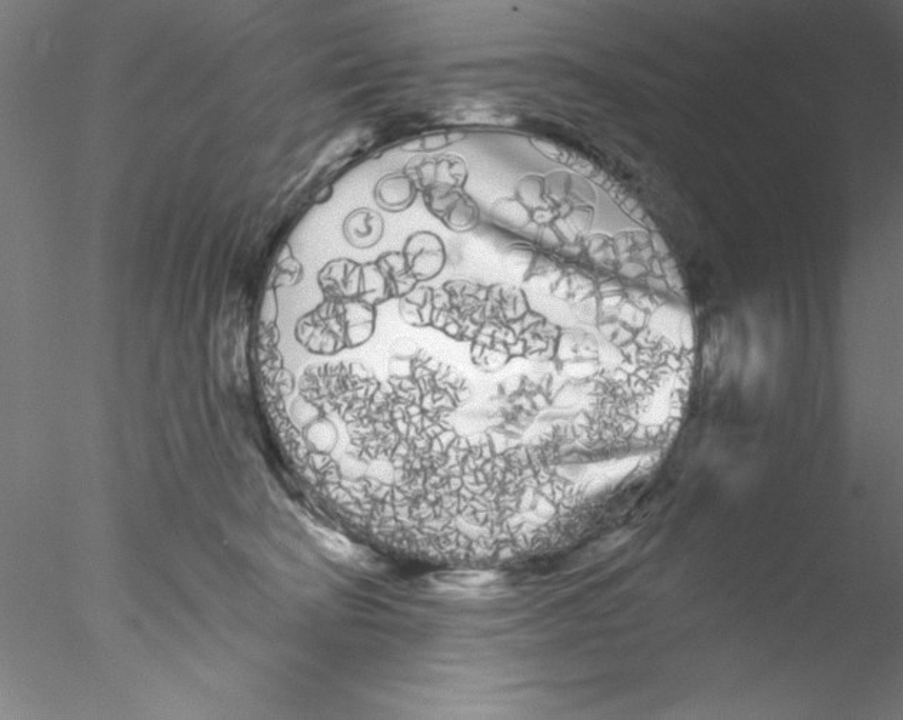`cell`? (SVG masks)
Returning <instances> with one entry per match:
<instances>
[{
	"instance_id": "52a82bcc",
	"label": "cell",
	"mask_w": 903,
	"mask_h": 720,
	"mask_svg": "<svg viewBox=\"0 0 903 720\" xmlns=\"http://www.w3.org/2000/svg\"><path fill=\"white\" fill-rule=\"evenodd\" d=\"M438 580L442 585L451 586V588L469 589L492 582V580H495V576L489 572L468 570V572L442 573V575H439Z\"/></svg>"
},
{
	"instance_id": "5b68a950",
	"label": "cell",
	"mask_w": 903,
	"mask_h": 720,
	"mask_svg": "<svg viewBox=\"0 0 903 720\" xmlns=\"http://www.w3.org/2000/svg\"><path fill=\"white\" fill-rule=\"evenodd\" d=\"M343 230H345L346 238L356 248H371L382 238L383 220L373 210H355L346 219Z\"/></svg>"
},
{
	"instance_id": "6da1fadb",
	"label": "cell",
	"mask_w": 903,
	"mask_h": 720,
	"mask_svg": "<svg viewBox=\"0 0 903 720\" xmlns=\"http://www.w3.org/2000/svg\"><path fill=\"white\" fill-rule=\"evenodd\" d=\"M426 205L433 215L453 230L471 229L479 218L478 206L462 189L425 193Z\"/></svg>"
},
{
	"instance_id": "277c9868",
	"label": "cell",
	"mask_w": 903,
	"mask_h": 720,
	"mask_svg": "<svg viewBox=\"0 0 903 720\" xmlns=\"http://www.w3.org/2000/svg\"><path fill=\"white\" fill-rule=\"evenodd\" d=\"M418 195V185L406 172L391 173L379 180L375 189L378 205L391 212H401L412 205Z\"/></svg>"
},
{
	"instance_id": "8992f818",
	"label": "cell",
	"mask_w": 903,
	"mask_h": 720,
	"mask_svg": "<svg viewBox=\"0 0 903 720\" xmlns=\"http://www.w3.org/2000/svg\"><path fill=\"white\" fill-rule=\"evenodd\" d=\"M455 123H478V125L511 126L519 122L518 118L509 113L489 112V110H475V112H461L449 116Z\"/></svg>"
},
{
	"instance_id": "7a4b0ae2",
	"label": "cell",
	"mask_w": 903,
	"mask_h": 720,
	"mask_svg": "<svg viewBox=\"0 0 903 720\" xmlns=\"http://www.w3.org/2000/svg\"><path fill=\"white\" fill-rule=\"evenodd\" d=\"M415 180L418 189L423 192H435V190L462 189L465 183V162L456 156H438V158H426L419 162L415 172L409 173Z\"/></svg>"
},
{
	"instance_id": "3957f363",
	"label": "cell",
	"mask_w": 903,
	"mask_h": 720,
	"mask_svg": "<svg viewBox=\"0 0 903 720\" xmlns=\"http://www.w3.org/2000/svg\"><path fill=\"white\" fill-rule=\"evenodd\" d=\"M402 256L406 269L415 280L431 279L445 265V249L433 233H416L409 239Z\"/></svg>"
},
{
	"instance_id": "ba28073f",
	"label": "cell",
	"mask_w": 903,
	"mask_h": 720,
	"mask_svg": "<svg viewBox=\"0 0 903 720\" xmlns=\"http://www.w3.org/2000/svg\"><path fill=\"white\" fill-rule=\"evenodd\" d=\"M465 138L462 133H438V135L423 136V138L415 140L405 146L406 150H416V152H429V150H438L445 146L452 145Z\"/></svg>"
}]
</instances>
